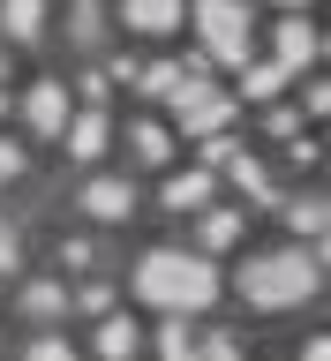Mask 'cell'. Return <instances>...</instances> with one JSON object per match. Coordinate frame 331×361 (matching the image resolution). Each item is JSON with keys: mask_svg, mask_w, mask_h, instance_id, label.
Instances as JSON below:
<instances>
[{"mask_svg": "<svg viewBox=\"0 0 331 361\" xmlns=\"http://www.w3.org/2000/svg\"><path fill=\"white\" fill-rule=\"evenodd\" d=\"M234 233H241V219H211V226H203V248H226Z\"/></svg>", "mask_w": 331, "mask_h": 361, "instance_id": "obj_14", "label": "cell"}, {"mask_svg": "<svg viewBox=\"0 0 331 361\" xmlns=\"http://www.w3.org/2000/svg\"><path fill=\"white\" fill-rule=\"evenodd\" d=\"M279 8H301V0H279Z\"/></svg>", "mask_w": 331, "mask_h": 361, "instance_id": "obj_21", "label": "cell"}, {"mask_svg": "<svg viewBox=\"0 0 331 361\" xmlns=\"http://www.w3.org/2000/svg\"><path fill=\"white\" fill-rule=\"evenodd\" d=\"M196 30L211 45V61L248 68V0H196Z\"/></svg>", "mask_w": 331, "mask_h": 361, "instance_id": "obj_3", "label": "cell"}, {"mask_svg": "<svg viewBox=\"0 0 331 361\" xmlns=\"http://www.w3.org/2000/svg\"><path fill=\"white\" fill-rule=\"evenodd\" d=\"M203 196H211V173H181V180H166V203H174V211H196Z\"/></svg>", "mask_w": 331, "mask_h": 361, "instance_id": "obj_11", "label": "cell"}, {"mask_svg": "<svg viewBox=\"0 0 331 361\" xmlns=\"http://www.w3.org/2000/svg\"><path fill=\"white\" fill-rule=\"evenodd\" d=\"M83 203L98 211V219H128V211H136V188H128V180H90Z\"/></svg>", "mask_w": 331, "mask_h": 361, "instance_id": "obj_6", "label": "cell"}, {"mask_svg": "<svg viewBox=\"0 0 331 361\" xmlns=\"http://www.w3.org/2000/svg\"><path fill=\"white\" fill-rule=\"evenodd\" d=\"M23 301H30V309H38V316H53V309H68V301H61V286H30V293H23Z\"/></svg>", "mask_w": 331, "mask_h": 361, "instance_id": "obj_15", "label": "cell"}, {"mask_svg": "<svg viewBox=\"0 0 331 361\" xmlns=\"http://www.w3.org/2000/svg\"><path fill=\"white\" fill-rule=\"evenodd\" d=\"M16 264V233H8V226H0V271Z\"/></svg>", "mask_w": 331, "mask_h": 361, "instance_id": "obj_19", "label": "cell"}, {"mask_svg": "<svg viewBox=\"0 0 331 361\" xmlns=\"http://www.w3.org/2000/svg\"><path fill=\"white\" fill-rule=\"evenodd\" d=\"M234 173H241V188H248V196H271V180H264V166H248V158H241V166H234Z\"/></svg>", "mask_w": 331, "mask_h": 361, "instance_id": "obj_16", "label": "cell"}, {"mask_svg": "<svg viewBox=\"0 0 331 361\" xmlns=\"http://www.w3.org/2000/svg\"><path fill=\"white\" fill-rule=\"evenodd\" d=\"M279 75H287V61H264V68H248V98H271V90H279Z\"/></svg>", "mask_w": 331, "mask_h": 361, "instance_id": "obj_13", "label": "cell"}, {"mask_svg": "<svg viewBox=\"0 0 331 361\" xmlns=\"http://www.w3.org/2000/svg\"><path fill=\"white\" fill-rule=\"evenodd\" d=\"M68 151H76V158H98V151H106V113H83V121L68 128Z\"/></svg>", "mask_w": 331, "mask_h": 361, "instance_id": "obj_10", "label": "cell"}, {"mask_svg": "<svg viewBox=\"0 0 331 361\" xmlns=\"http://www.w3.org/2000/svg\"><path fill=\"white\" fill-rule=\"evenodd\" d=\"M23 173V151H16V143H0V180H16Z\"/></svg>", "mask_w": 331, "mask_h": 361, "instance_id": "obj_18", "label": "cell"}, {"mask_svg": "<svg viewBox=\"0 0 331 361\" xmlns=\"http://www.w3.org/2000/svg\"><path fill=\"white\" fill-rule=\"evenodd\" d=\"M38 23H45V0H0V30L8 38H38Z\"/></svg>", "mask_w": 331, "mask_h": 361, "instance_id": "obj_9", "label": "cell"}, {"mask_svg": "<svg viewBox=\"0 0 331 361\" xmlns=\"http://www.w3.org/2000/svg\"><path fill=\"white\" fill-rule=\"evenodd\" d=\"M279 61H287V68H309L316 61V30L301 16H287V30H279Z\"/></svg>", "mask_w": 331, "mask_h": 361, "instance_id": "obj_8", "label": "cell"}, {"mask_svg": "<svg viewBox=\"0 0 331 361\" xmlns=\"http://www.w3.org/2000/svg\"><path fill=\"white\" fill-rule=\"evenodd\" d=\"M324 264H331V226H324Z\"/></svg>", "mask_w": 331, "mask_h": 361, "instance_id": "obj_20", "label": "cell"}, {"mask_svg": "<svg viewBox=\"0 0 331 361\" xmlns=\"http://www.w3.org/2000/svg\"><path fill=\"white\" fill-rule=\"evenodd\" d=\"M98 354H136V324H121V316H113L106 331H98Z\"/></svg>", "mask_w": 331, "mask_h": 361, "instance_id": "obj_12", "label": "cell"}, {"mask_svg": "<svg viewBox=\"0 0 331 361\" xmlns=\"http://www.w3.org/2000/svg\"><path fill=\"white\" fill-rule=\"evenodd\" d=\"M174 98H181V128H196V135H211V128L226 121V113H234V106H226V98H219L211 83H181Z\"/></svg>", "mask_w": 331, "mask_h": 361, "instance_id": "obj_4", "label": "cell"}, {"mask_svg": "<svg viewBox=\"0 0 331 361\" xmlns=\"http://www.w3.org/2000/svg\"><path fill=\"white\" fill-rule=\"evenodd\" d=\"M143 83H151V90H181V83H188V75H181V68H166V61H158L151 75H143Z\"/></svg>", "mask_w": 331, "mask_h": 361, "instance_id": "obj_17", "label": "cell"}, {"mask_svg": "<svg viewBox=\"0 0 331 361\" xmlns=\"http://www.w3.org/2000/svg\"><path fill=\"white\" fill-rule=\"evenodd\" d=\"M309 293H316V264L301 248H271V256H256L241 271V301H256V309H294Z\"/></svg>", "mask_w": 331, "mask_h": 361, "instance_id": "obj_2", "label": "cell"}, {"mask_svg": "<svg viewBox=\"0 0 331 361\" xmlns=\"http://www.w3.org/2000/svg\"><path fill=\"white\" fill-rule=\"evenodd\" d=\"M128 30H174L181 23V0H121Z\"/></svg>", "mask_w": 331, "mask_h": 361, "instance_id": "obj_7", "label": "cell"}, {"mask_svg": "<svg viewBox=\"0 0 331 361\" xmlns=\"http://www.w3.org/2000/svg\"><path fill=\"white\" fill-rule=\"evenodd\" d=\"M23 113H30V128H38V135H61V128H68V90H61V83H38Z\"/></svg>", "mask_w": 331, "mask_h": 361, "instance_id": "obj_5", "label": "cell"}, {"mask_svg": "<svg viewBox=\"0 0 331 361\" xmlns=\"http://www.w3.org/2000/svg\"><path fill=\"white\" fill-rule=\"evenodd\" d=\"M136 293L158 301L166 316H188V309H203V301L219 293V271L203 264V256H188V248H151V256L136 264Z\"/></svg>", "mask_w": 331, "mask_h": 361, "instance_id": "obj_1", "label": "cell"}]
</instances>
